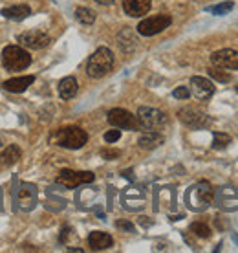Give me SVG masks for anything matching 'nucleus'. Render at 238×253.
I'll use <instances>...</instances> for the list:
<instances>
[{"mask_svg":"<svg viewBox=\"0 0 238 253\" xmlns=\"http://www.w3.org/2000/svg\"><path fill=\"white\" fill-rule=\"evenodd\" d=\"M211 63L218 68H225V70H238V52L231 48L218 50L211 55Z\"/></svg>","mask_w":238,"mask_h":253,"instance_id":"9b49d317","label":"nucleus"},{"mask_svg":"<svg viewBox=\"0 0 238 253\" xmlns=\"http://www.w3.org/2000/svg\"><path fill=\"white\" fill-rule=\"evenodd\" d=\"M212 198H214V193H212V187L209 182L194 183L185 195L187 206L193 211H204V209H207L212 204Z\"/></svg>","mask_w":238,"mask_h":253,"instance_id":"f03ea898","label":"nucleus"},{"mask_svg":"<svg viewBox=\"0 0 238 253\" xmlns=\"http://www.w3.org/2000/svg\"><path fill=\"white\" fill-rule=\"evenodd\" d=\"M17 200H19L22 211H32L37 204V189L30 183H22L19 189V195H17Z\"/></svg>","mask_w":238,"mask_h":253,"instance_id":"ddd939ff","label":"nucleus"},{"mask_svg":"<svg viewBox=\"0 0 238 253\" xmlns=\"http://www.w3.org/2000/svg\"><path fill=\"white\" fill-rule=\"evenodd\" d=\"M108 123L116 129H130V130H137L139 129V121L134 114H130L129 110L125 108H114V110L108 112Z\"/></svg>","mask_w":238,"mask_h":253,"instance_id":"6e6552de","label":"nucleus"},{"mask_svg":"<svg viewBox=\"0 0 238 253\" xmlns=\"http://www.w3.org/2000/svg\"><path fill=\"white\" fill-rule=\"evenodd\" d=\"M172 96L176 99H189V96H191V90H189L187 86H178V88L172 92Z\"/></svg>","mask_w":238,"mask_h":253,"instance_id":"a878e982","label":"nucleus"},{"mask_svg":"<svg viewBox=\"0 0 238 253\" xmlns=\"http://www.w3.org/2000/svg\"><path fill=\"white\" fill-rule=\"evenodd\" d=\"M141 224H143V226H148V224H150V222H148V220H145V217H141Z\"/></svg>","mask_w":238,"mask_h":253,"instance_id":"473e14b6","label":"nucleus"},{"mask_svg":"<svg viewBox=\"0 0 238 253\" xmlns=\"http://www.w3.org/2000/svg\"><path fill=\"white\" fill-rule=\"evenodd\" d=\"M19 42L22 46H26L30 50H42L46 46L52 42L50 35H46L44 32H39V30H30V32H24L19 35Z\"/></svg>","mask_w":238,"mask_h":253,"instance_id":"9d476101","label":"nucleus"},{"mask_svg":"<svg viewBox=\"0 0 238 253\" xmlns=\"http://www.w3.org/2000/svg\"><path fill=\"white\" fill-rule=\"evenodd\" d=\"M209 75H211L212 79L220 81V83H229V81H231V75H229V73H224V72L220 70L218 66H214V68H209Z\"/></svg>","mask_w":238,"mask_h":253,"instance_id":"393cba45","label":"nucleus"},{"mask_svg":"<svg viewBox=\"0 0 238 253\" xmlns=\"http://www.w3.org/2000/svg\"><path fill=\"white\" fill-rule=\"evenodd\" d=\"M137 121H139V127L147 130H156L165 127L169 121V117L163 114L158 108H150V107H139L137 110Z\"/></svg>","mask_w":238,"mask_h":253,"instance_id":"39448f33","label":"nucleus"},{"mask_svg":"<svg viewBox=\"0 0 238 253\" xmlns=\"http://www.w3.org/2000/svg\"><path fill=\"white\" fill-rule=\"evenodd\" d=\"M123 176L129 178L130 182H134V173H132V169H130V171H123Z\"/></svg>","mask_w":238,"mask_h":253,"instance_id":"c756f323","label":"nucleus"},{"mask_svg":"<svg viewBox=\"0 0 238 253\" xmlns=\"http://www.w3.org/2000/svg\"><path fill=\"white\" fill-rule=\"evenodd\" d=\"M114 66V53L110 52L108 48H99L92 53V57L86 63V73L92 79H101L104 77Z\"/></svg>","mask_w":238,"mask_h":253,"instance_id":"f257e3e1","label":"nucleus"},{"mask_svg":"<svg viewBox=\"0 0 238 253\" xmlns=\"http://www.w3.org/2000/svg\"><path fill=\"white\" fill-rule=\"evenodd\" d=\"M152 6L150 0H123V9L130 17H143Z\"/></svg>","mask_w":238,"mask_h":253,"instance_id":"4468645a","label":"nucleus"},{"mask_svg":"<svg viewBox=\"0 0 238 253\" xmlns=\"http://www.w3.org/2000/svg\"><path fill=\"white\" fill-rule=\"evenodd\" d=\"M178 117H180L181 123L189 127V129H204V127L209 125V117L202 110L194 108V107H185V108L178 110Z\"/></svg>","mask_w":238,"mask_h":253,"instance_id":"1a4fd4ad","label":"nucleus"},{"mask_svg":"<svg viewBox=\"0 0 238 253\" xmlns=\"http://www.w3.org/2000/svg\"><path fill=\"white\" fill-rule=\"evenodd\" d=\"M53 142L65 149H81L88 142V134L81 127H65L55 132Z\"/></svg>","mask_w":238,"mask_h":253,"instance_id":"7ed1b4c3","label":"nucleus"},{"mask_svg":"<svg viewBox=\"0 0 238 253\" xmlns=\"http://www.w3.org/2000/svg\"><path fill=\"white\" fill-rule=\"evenodd\" d=\"M163 142H165V138L161 136L160 132H156V130H148V132H145V134L139 136L137 145L145 150H150V149H156V147L163 145Z\"/></svg>","mask_w":238,"mask_h":253,"instance_id":"dca6fc26","label":"nucleus"},{"mask_svg":"<svg viewBox=\"0 0 238 253\" xmlns=\"http://www.w3.org/2000/svg\"><path fill=\"white\" fill-rule=\"evenodd\" d=\"M229 143H231V136L229 134H224V132H214L212 134V149L224 150Z\"/></svg>","mask_w":238,"mask_h":253,"instance_id":"4be33fe9","label":"nucleus"},{"mask_svg":"<svg viewBox=\"0 0 238 253\" xmlns=\"http://www.w3.org/2000/svg\"><path fill=\"white\" fill-rule=\"evenodd\" d=\"M119 150H112V149H103L101 150V156H103L104 160H114V158H119Z\"/></svg>","mask_w":238,"mask_h":253,"instance_id":"c85d7f7f","label":"nucleus"},{"mask_svg":"<svg viewBox=\"0 0 238 253\" xmlns=\"http://www.w3.org/2000/svg\"><path fill=\"white\" fill-rule=\"evenodd\" d=\"M71 229L70 227H65V229H63V235H61V242H65L66 239H68V233H70Z\"/></svg>","mask_w":238,"mask_h":253,"instance_id":"7c9ffc66","label":"nucleus"},{"mask_svg":"<svg viewBox=\"0 0 238 253\" xmlns=\"http://www.w3.org/2000/svg\"><path fill=\"white\" fill-rule=\"evenodd\" d=\"M121 138V130H108L106 134H104V142L106 143H116L117 140Z\"/></svg>","mask_w":238,"mask_h":253,"instance_id":"bb28decb","label":"nucleus"},{"mask_svg":"<svg viewBox=\"0 0 238 253\" xmlns=\"http://www.w3.org/2000/svg\"><path fill=\"white\" fill-rule=\"evenodd\" d=\"M97 4H101V6H112L116 0H96Z\"/></svg>","mask_w":238,"mask_h":253,"instance_id":"2f4dec72","label":"nucleus"},{"mask_svg":"<svg viewBox=\"0 0 238 253\" xmlns=\"http://www.w3.org/2000/svg\"><path fill=\"white\" fill-rule=\"evenodd\" d=\"M20 156H22V150H20L19 145H7L6 149L2 150V154H0V163L6 165V167H11V165L19 162Z\"/></svg>","mask_w":238,"mask_h":253,"instance_id":"6ab92c4d","label":"nucleus"},{"mask_svg":"<svg viewBox=\"0 0 238 253\" xmlns=\"http://www.w3.org/2000/svg\"><path fill=\"white\" fill-rule=\"evenodd\" d=\"M233 7H235V4H233V2H222V4H216V6L207 7V11H209V13H212V15H227Z\"/></svg>","mask_w":238,"mask_h":253,"instance_id":"b1692460","label":"nucleus"},{"mask_svg":"<svg viewBox=\"0 0 238 253\" xmlns=\"http://www.w3.org/2000/svg\"><path fill=\"white\" fill-rule=\"evenodd\" d=\"M191 233H194L200 239H209L211 237V227L204 224V222H194V224H191Z\"/></svg>","mask_w":238,"mask_h":253,"instance_id":"5701e85b","label":"nucleus"},{"mask_svg":"<svg viewBox=\"0 0 238 253\" xmlns=\"http://www.w3.org/2000/svg\"><path fill=\"white\" fill-rule=\"evenodd\" d=\"M191 92L194 94V98L200 99V101H205L214 94V86L209 79L200 77V75H194L191 79Z\"/></svg>","mask_w":238,"mask_h":253,"instance_id":"f8f14e48","label":"nucleus"},{"mask_svg":"<svg viewBox=\"0 0 238 253\" xmlns=\"http://www.w3.org/2000/svg\"><path fill=\"white\" fill-rule=\"evenodd\" d=\"M35 81L33 75H24V77H13V79H7L6 83L2 84L7 92H11V94H22V92L26 90L28 86Z\"/></svg>","mask_w":238,"mask_h":253,"instance_id":"f3484780","label":"nucleus"},{"mask_svg":"<svg viewBox=\"0 0 238 253\" xmlns=\"http://www.w3.org/2000/svg\"><path fill=\"white\" fill-rule=\"evenodd\" d=\"M116 226L119 227V229H127L129 233H134V231H136V227H134V224H132V222H127V220H117V222H116Z\"/></svg>","mask_w":238,"mask_h":253,"instance_id":"cd10ccee","label":"nucleus"},{"mask_svg":"<svg viewBox=\"0 0 238 253\" xmlns=\"http://www.w3.org/2000/svg\"><path fill=\"white\" fill-rule=\"evenodd\" d=\"M77 94V79L65 77L59 83V96L63 99H71Z\"/></svg>","mask_w":238,"mask_h":253,"instance_id":"aec40b11","label":"nucleus"},{"mask_svg":"<svg viewBox=\"0 0 238 253\" xmlns=\"http://www.w3.org/2000/svg\"><path fill=\"white\" fill-rule=\"evenodd\" d=\"M2 65L9 72H20L26 70L32 65V55L22 50L20 46H7L2 52Z\"/></svg>","mask_w":238,"mask_h":253,"instance_id":"20e7f679","label":"nucleus"},{"mask_svg":"<svg viewBox=\"0 0 238 253\" xmlns=\"http://www.w3.org/2000/svg\"><path fill=\"white\" fill-rule=\"evenodd\" d=\"M0 13H2V17H6V19H9V20H24V19H28V17L32 15V9H30L28 6H22V4H19V6L4 7Z\"/></svg>","mask_w":238,"mask_h":253,"instance_id":"a211bd4d","label":"nucleus"},{"mask_svg":"<svg viewBox=\"0 0 238 253\" xmlns=\"http://www.w3.org/2000/svg\"><path fill=\"white\" fill-rule=\"evenodd\" d=\"M172 19L169 15H156V17H148V19L141 20L137 24V33L143 35V37H152V35H158L163 30H167L170 26Z\"/></svg>","mask_w":238,"mask_h":253,"instance_id":"423d86ee","label":"nucleus"},{"mask_svg":"<svg viewBox=\"0 0 238 253\" xmlns=\"http://www.w3.org/2000/svg\"><path fill=\"white\" fill-rule=\"evenodd\" d=\"M75 19H77L81 24L90 26V24L96 22V11H92L90 7H77V9H75Z\"/></svg>","mask_w":238,"mask_h":253,"instance_id":"412c9836","label":"nucleus"},{"mask_svg":"<svg viewBox=\"0 0 238 253\" xmlns=\"http://www.w3.org/2000/svg\"><path fill=\"white\" fill-rule=\"evenodd\" d=\"M94 182V175L88 173V171H83V173H77V171H70V169H63L57 176V183L65 185L68 189H73L77 185H83V183H90Z\"/></svg>","mask_w":238,"mask_h":253,"instance_id":"0eeeda50","label":"nucleus"},{"mask_svg":"<svg viewBox=\"0 0 238 253\" xmlns=\"http://www.w3.org/2000/svg\"><path fill=\"white\" fill-rule=\"evenodd\" d=\"M88 244L94 252H103V250H108L112 244H114V239L110 237L108 233H103V231H94L88 237Z\"/></svg>","mask_w":238,"mask_h":253,"instance_id":"2eb2a0df","label":"nucleus"}]
</instances>
